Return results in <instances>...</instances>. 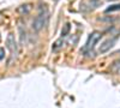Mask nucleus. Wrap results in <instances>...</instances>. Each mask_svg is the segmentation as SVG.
I'll return each mask as SVG.
<instances>
[{
  "label": "nucleus",
  "instance_id": "nucleus-1",
  "mask_svg": "<svg viewBox=\"0 0 120 108\" xmlns=\"http://www.w3.org/2000/svg\"><path fill=\"white\" fill-rule=\"evenodd\" d=\"M47 21H48V10L45 7V10H41V12H40L36 18L33 21V30L38 33V31H41L42 29L45 28V25L47 24Z\"/></svg>",
  "mask_w": 120,
  "mask_h": 108
},
{
  "label": "nucleus",
  "instance_id": "nucleus-2",
  "mask_svg": "<svg viewBox=\"0 0 120 108\" xmlns=\"http://www.w3.org/2000/svg\"><path fill=\"white\" fill-rule=\"evenodd\" d=\"M6 47L7 49L11 53V59L16 58L17 55V42H16V38L13 34H8L7 38H6Z\"/></svg>",
  "mask_w": 120,
  "mask_h": 108
},
{
  "label": "nucleus",
  "instance_id": "nucleus-3",
  "mask_svg": "<svg viewBox=\"0 0 120 108\" xmlns=\"http://www.w3.org/2000/svg\"><path fill=\"white\" fill-rule=\"evenodd\" d=\"M101 36H102V34L100 33V31H94V33H91V34L89 35L88 41H86V43H85V46H84L83 49H84V51H86V49H93L94 46L98 42L100 38H101Z\"/></svg>",
  "mask_w": 120,
  "mask_h": 108
},
{
  "label": "nucleus",
  "instance_id": "nucleus-4",
  "mask_svg": "<svg viewBox=\"0 0 120 108\" xmlns=\"http://www.w3.org/2000/svg\"><path fill=\"white\" fill-rule=\"evenodd\" d=\"M114 45H115V38H107L106 41H103L101 45H100V47H98V53H101V54L107 53Z\"/></svg>",
  "mask_w": 120,
  "mask_h": 108
},
{
  "label": "nucleus",
  "instance_id": "nucleus-5",
  "mask_svg": "<svg viewBox=\"0 0 120 108\" xmlns=\"http://www.w3.org/2000/svg\"><path fill=\"white\" fill-rule=\"evenodd\" d=\"M17 11H18V13H21V15H28L30 11H31V5L30 4L22 5V6H19L17 8Z\"/></svg>",
  "mask_w": 120,
  "mask_h": 108
},
{
  "label": "nucleus",
  "instance_id": "nucleus-6",
  "mask_svg": "<svg viewBox=\"0 0 120 108\" xmlns=\"http://www.w3.org/2000/svg\"><path fill=\"white\" fill-rule=\"evenodd\" d=\"M101 5H102V0H89V6L91 10L98 8Z\"/></svg>",
  "mask_w": 120,
  "mask_h": 108
},
{
  "label": "nucleus",
  "instance_id": "nucleus-7",
  "mask_svg": "<svg viewBox=\"0 0 120 108\" xmlns=\"http://www.w3.org/2000/svg\"><path fill=\"white\" fill-rule=\"evenodd\" d=\"M70 30H71V25H70L68 23H66V24L63 26V29H61V37L67 36L68 33H70Z\"/></svg>",
  "mask_w": 120,
  "mask_h": 108
},
{
  "label": "nucleus",
  "instance_id": "nucleus-8",
  "mask_svg": "<svg viewBox=\"0 0 120 108\" xmlns=\"http://www.w3.org/2000/svg\"><path fill=\"white\" fill-rule=\"evenodd\" d=\"M63 43H64V40H63V37H61V38H59L58 41H55V43H54V45H53V47H52V51H54V52H55V51H58L59 48L63 46Z\"/></svg>",
  "mask_w": 120,
  "mask_h": 108
},
{
  "label": "nucleus",
  "instance_id": "nucleus-9",
  "mask_svg": "<svg viewBox=\"0 0 120 108\" xmlns=\"http://www.w3.org/2000/svg\"><path fill=\"white\" fill-rule=\"evenodd\" d=\"M18 30H19V36H21V43L23 45L24 43V41H25V29H23V26L22 25H19L18 26Z\"/></svg>",
  "mask_w": 120,
  "mask_h": 108
},
{
  "label": "nucleus",
  "instance_id": "nucleus-10",
  "mask_svg": "<svg viewBox=\"0 0 120 108\" xmlns=\"http://www.w3.org/2000/svg\"><path fill=\"white\" fill-rule=\"evenodd\" d=\"M119 10H120V4L112 5V6H109V7L106 10V13H108V12H114V11H119Z\"/></svg>",
  "mask_w": 120,
  "mask_h": 108
},
{
  "label": "nucleus",
  "instance_id": "nucleus-11",
  "mask_svg": "<svg viewBox=\"0 0 120 108\" xmlns=\"http://www.w3.org/2000/svg\"><path fill=\"white\" fill-rule=\"evenodd\" d=\"M112 71L115 72V73H119L120 74V61H115L112 66Z\"/></svg>",
  "mask_w": 120,
  "mask_h": 108
},
{
  "label": "nucleus",
  "instance_id": "nucleus-12",
  "mask_svg": "<svg viewBox=\"0 0 120 108\" xmlns=\"http://www.w3.org/2000/svg\"><path fill=\"white\" fill-rule=\"evenodd\" d=\"M3 56H4V48H1V49H0V60L3 59Z\"/></svg>",
  "mask_w": 120,
  "mask_h": 108
},
{
  "label": "nucleus",
  "instance_id": "nucleus-13",
  "mask_svg": "<svg viewBox=\"0 0 120 108\" xmlns=\"http://www.w3.org/2000/svg\"><path fill=\"white\" fill-rule=\"evenodd\" d=\"M111 1H114V0H111Z\"/></svg>",
  "mask_w": 120,
  "mask_h": 108
}]
</instances>
